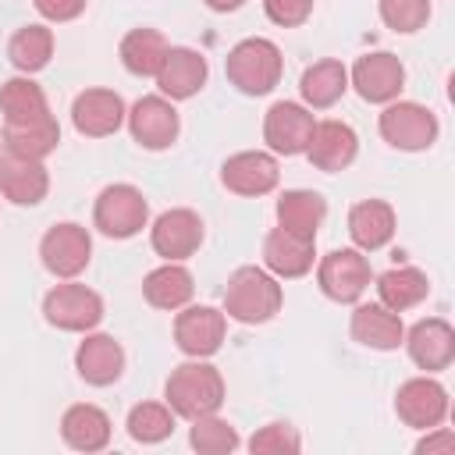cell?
<instances>
[{"mask_svg":"<svg viewBox=\"0 0 455 455\" xmlns=\"http://www.w3.org/2000/svg\"><path fill=\"white\" fill-rule=\"evenodd\" d=\"M167 405L174 416L181 419H199V416H210L220 409L224 402V377L217 366L203 363V359H188L181 366L171 370L167 377Z\"/></svg>","mask_w":455,"mask_h":455,"instance_id":"cell-1","label":"cell"},{"mask_svg":"<svg viewBox=\"0 0 455 455\" xmlns=\"http://www.w3.org/2000/svg\"><path fill=\"white\" fill-rule=\"evenodd\" d=\"M284 291L263 267H238L224 288V316L238 323H267L277 316Z\"/></svg>","mask_w":455,"mask_h":455,"instance_id":"cell-2","label":"cell"},{"mask_svg":"<svg viewBox=\"0 0 455 455\" xmlns=\"http://www.w3.org/2000/svg\"><path fill=\"white\" fill-rule=\"evenodd\" d=\"M228 78L238 92L245 96H263L270 92L277 82H281V71H284V60H281V50L270 43V39H242L231 46L228 53Z\"/></svg>","mask_w":455,"mask_h":455,"instance_id":"cell-3","label":"cell"},{"mask_svg":"<svg viewBox=\"0 0 455 455\" xmlns=\"http://www.w3.org/2000/svg\"><path fill=\"white\" fill-rule=\"evenodd\" d=\"M96 228L107 238H132L146 228L149 220V203L135 185H107L96 196V210H92Z\"/></svg>","mask_w":455,"mask_h":455,"instance_id":"cell-4","label":"cell"},{"mask_svg":"<svg viewBox=\"0 0 455 455\" xmlns=\"http://www.w3.org/2000/svg\"><path fill=\"white\" fill-rule=\"evenodd\" d=\"M380 135L384 142H391L395 149L405 153H419L427 146H434L437 139V117L434 110H427L423 103H409V100H391L380 114Z\"/></svg>","mask_w":455,"mask_h":455,"instance_id":"cell-5","label":"cell"},{"mask_svg":"<svg viewBox=\"0 0 455 455\" xmlns=\"http://www.w3.org/2000/svg\"><path fill=\"white\" fill-rule=\"evenodd\" d=\"M43 316L60 331H92L103 320V299L85 284H57L43 299Z\"/></svg>","mask_w":455,"mask_h":455,"instance_id":"cell-6","label":"cell"},{"mask_svg":"<svg viewBox=\"0 0 455 455\" xmlns=\"http://www.w3.org/2000/svg\"><path fill=\"white\" fill-rule=\"evenodd\" d=\"M370 277H373L370 259L359 249H334L316 267L320 291L334 302H355L370 288Z\"/></svg>","mask_w":455,"mask_h":455,"instance_id":"cell-7","label":"cell"},{"mask_svg":"<svg viewBox=\"0 0 455 455\" xmlns=\"http://www.w3.org/2000/svg\"><path fill=\"white\" fill-rule=\"evenodd\" d=\"M39 256H43V267L53 274V277H78L85 267H89V256H92V238L82 224H53L43 242H39Z\"/></svg>","mask_w":455,"mask_h":455,"instance_id":"cell-8","label":"cell"},{"mask_svg":"<svg viewBox=\"0 0 455 455\" xmlns=\"http://www.w3.org/2000/svg\"><path fill=\"white\" fill-rule=\"evenodd\" d=\"M149 242H153L156 256H164L167 263H181V259L199 252V245H203V220H199L196 210H185V206L167 210V213H160L153 220Z\"/></svg>","mask_w":455,"mask_h":455,"instance_id":"cell-9","label":"cell"},{"mask_svg":"<svg viewBox=\"0 0 455 455\" xmlns=\"http://www.w3.org/2000/svg\"><path fill=\"white\" fill-rule=\"evenodd\" d=\"M124 117H128L132 139L142 149H167L181 132V117L167 96H142Z\"/></svg>","mask_w":455,"mask_h":455,"instance_id":"cell-10","label":"cell"},{"mask_svg":"<svg viewBox=\"0 0 455 455\" xmlns=\"http://www.w3.org/2000/svg\"><path fill=\"white\" fill-rule=\"evenodd\" d=\"M228 331V316L213 306H181V313L174 316V345L192 355V359H206L220 348Z\"/></svg>","mask_w":455,"mask_h":455,"instance_id":"cell-11","label":"cell"},{"mask_svg":"<svg viewBox=\"0 0 455 455\" xmlns=\"http://www.w3.org/2000/svg\"><path fill=\"white\" fill-rule=\"evenodd\" d=\"M313 128H316V117L309 107L302 103H291V100H281L267 110L263 117V139L274 153H284V156H295V153H306L309 139H313Z\"/></svg>","mask_w":455,"mask_h":455,"instance_id":"cell-12","label":"cell"},{"mask_svg":"<svg viewBox=\"0 0 455 455\" xmlns=\"http://www.w3.org/2000/svg\"><path fill=\"white\" fill-rule=\"evenodd\" d=\"M395 412L405 427H416V430L441 427L444 416H448V391L434 377H412L398 387Z\"/></svg>","mask_w":455,"mask_h":455,"instance_id":"cell-13","label":"cell"},{"mask_svg":"<svg viewBox=\"0 0 455 455\" xmlns=\"http://www.w3.org/2000/svg\"><path fill=\"white\" fill-rule=\"evenodd\" d=\"M348 78L366 103H391V100H398V92L405 85V68L395 53L377 50V53L359 57Z\"/></svg>","mask_w":455,"mask_h":455,"instance_id":"cell-14","label":"cell"},{"mask_svg":"<svg viewBox=\"0 0 455 455\" xmlns=\"http://www.w3.org/2000/svg\"><path fill=\"white\" fill-rule=\"evenodd\" d=\"M277 178H281L277 160L263 149H242L228 156L220 167V181L235 196H267L270 188H277Z\"/></svg>","mask_w":455,"mask_h":455,"instance_id":"cell-15","label":"cell"},{"mask_svg":"<svg viewBox=\"0 0 455 455\" xmlns=\"http://www.w3.org/2000/svg\"><path fill=\"white\" fill-rule=\"evenodd\" d=\"M405 348H409V359L427 370V373H437V370H448L451 359H455V331L448 320L441 316H427L419 323H412V331L402 338Z\"/></svg>","mask_w":455,"mask_h":455,"instance_id":"cell-16","label":"cell"},{"mask_svg":"<svg viewBox=\"0 0 455 455\" xmlns=\"http://www.w3.org/2000/svg\"><path fill=\"white\" fill-rule=\"evenodd\" d=\"M124 100L114 89H85L75 96L71 121L89 139H107L124 124Z\"/></svg>","mask_w":455,"mask_h":455,"instance_id":"cell-17","label":"cell"},{"mask_svg":"<svg viewBox=\"0 0 455 455\" xmlns=\"http://www.w3.org/2000/svg\"><path fill=\"white\" fill-rule=\"evenodd\" d=\"M206 71L210 68H206V57L203 53H196L188 46H171L167 57H164V64H160V71L153 78L160 85V96H167V100H188V96H196L206 85Z\"/></svg>","mask_w":455,"mask_h":455,"instance_id":"cell-18","label":"cell"},{"mask_svg":"<svg viewBox=\"0 0 455 455\" xmlns=\"http://www.w3.org/2000/svg\"><path fill=\"white\" fill-rule=\"evenodd\" d=\"M50 192V174L43 160H25L14 153L0 156V196L11 199L14 206H36Z\"/></svg>","mask_w":455,"mask_h":455,"instance_id":"cell-19","label":"cell"},{"mask_svg":"<svg viewBox=\"0 0 455 455\" xmlns=\"http://www.w3.org/2000/svg\"><path fill=\"white\" fill-rule=\"evenodd\" d=\"M316 259V238H302L295 231H284L281 224L263 242V263L274 277H302L313 270Z\"/></svg>","mask_w":455,"mask_h":455,"instance_id":"cell-20","label":"cell"},{"mask_svg":"<svg viewBox=\"0 0 455 455\" xmlns=\"http://www.w3.org/2000/svg\"><path fill=\"white\" fill-rule=\"evenodd\" d=\"M355 149H359V139L345 121H316L313 139L306 146V156L316 171L334 174V171H345L355 160Z\"/></svg>","mask_w":455,"mask_h":455,"instance_id":"cell-21","label":"cell"},{"mask_svg":"<svg viewBox=\"0 0 455 455\" xmlns=\"http://www.w3.org/2000/svg\"><path fill=\"white\" fill-rule=\"evenodd\" d=\"M352 338L366 348H377V352H391L402 345L405 338V327H402V316L395 309H387L384 302H363L352 309V323H348Z\"/></svg>","mask_w":455,"mask_h":455,"instance_id":"cell-22","label":"cell"},{"mask_svg":"<svg viewBox=\"0 0 455 455\" xmlns=\"http://www.w3.org/2000/svg\"><path fill=\"white\" fill-rule=\"evenodd\" d=\"M75 370L85 384L107 387L124 373V348L110 334H85L75 352Z\"/></svg>","mask_w":455,"mask_h":455,"instance_id":"cell-23","label":"cell"},{"mask_svg":"<svg viewBox=\"0 0 455 455\" xmlns=\"http://www.w3.org/2000/svg\"><path fill=\"white\" fill-rule=\"evenodd\" d=\"M60 437L75 451H103L110 444V416L100 405L78 402L60 416Z\"/></svg>","mask_w":455,"mask_h":455,"instance_id":"cell-24","label":"cell"},{"mask_svg":"<svg viewBox=\"0 0 455 455\" xmlns=\"http://www.w3.org/2000/svg\"><path fill=\"white\" fill-rule=\"evenodd\" d=\"M348 235L363 252H373L395 235V210L384 199H363L348 210Z\"/></svg>","mask_w":455,"mask_h":455,"instance_id":"cell-25","label":"cell"},{"mask_svg":"<svg viewBox=\"0 0 455 455\" xmlns=\"http://www.w3.org/2000/svg\"><path fill=\"white\" fill-rule=\"evenodd\" d=\"M323 217H327V203L313 188H288L277 199V224L302 238H316V228L323 224Z\"/></svg>","mask_w":455,"mask_h":455,"instance_id":"cell-26","label":"cell"},{"mask_svg":"<svg viewBox=\"0 0 455 455\" xmlns=\"http://www.w3.org/2000/svg\"><path fill=\"white\" fill-rule=\"evenodd\" d=\"M60 142V124L53 114L32 121V124H4V149L25 160H43L57 149Z\"/></svg>","mask_w":455,"mask_h":455,"instance_id":"cell-27","label":"cell"},{"mask_svg":"<svg viewBox=\"0 0 455 455\" xmlns=\"http://www.w3.org/2000/svg\"><path fill=\"white\" fill-rule=\"evenodd\" d=\"M0 114H4V124H32V121L50 114L46 92L28 75L7 78L0 85Z\"/></svg>","mask_w":455,"mask_h":455,"instance_id":"cell-28","label":"cell"},{"mask_svg":"<svg viewBox=\"0 0 455 455\" xmlns=\"http://www.w3.org/2000/svg\"><path fill=\"white\" fill-rule=\"evenodd\" d=\"M192 291H196L192 274L181 263H164V267L149 270L142 281V295L156 309H181V306H188Z\"/></svg>","mask_w":455,"mask_h":455,"instance_id":"cell-29","label":"cell"},{"mask_svg":"<svg viewBox=\"0 0 455 455\" xmlns=\"http://www.w3.org/2000/svg\"><path fill=\"white\" fill-rule=\"evenodd\" d=\"M299 89H302L306 107H313V110L334 107L348 89V68L341 60H316L313 68L302 71Z\"/></svg>","mask_w":455,"mask_h":455,"instance_id":"cell-30","label":"cell"},{"mask_svg":"<svg viewBox=\"0 0 455 455\" xmlns=\"http://www.w3.org/2000/svg\"><path fill=\"white\" fill-rule=\"evenodd\" d=\"M377 295L387 309L402 313V309H412L419 306L427 295H430V281L419 267H395L387 274L377 277Z\"/></svg>","mask_w":455,"mask_h":455,"instance_id":"cell-31","label":"cell"},{"mask_svg":"<svg viewBox=\"0 0 455 455\" xmlns=\"http://www.w3.org/2000/svg\"><path fill=\"white\" fill-rule=\"evenodd\" d=\"M167 39L156 32V28H132L124 39H121V64L139 75V78H149L160 71L164 57H167Z\"/></svg>","mask_w":455,"mask_h":455,"instance_id":"cell-32","label":"cell"},{"mask_svg":"<svg viewBox=\"0 0 455 455\" xmlns=\"http://www.w3.org/2000/svg\"><path fill=\"white\" fill-rule=\"evenodd\" d=\"M7 57H11V64L21 75H32V71L46 68L50 57H53V32L46 25H25V28H18L11 36V43H7Z\"/></svg>","mask_w":455,"mask_h":455,"instance_id":"cell-33","label":"cell"},{"mask_svg":"<svg viewBox=\"0 0 455 455\" xmlns=\"http://www.w3.org/2000/svg\"><path fill=\"white\" fill-rule=\"evenodd\" d=\"M128 434L139 444H160L174 434V412L160 402H142L128 412Z\"/></svg>","mask_w":455,"mask_h":455,"instance_id":"cell-34","label":"cell"},{"mask_svg":"<svg viewBox=\"0 0 455 455\" xmlns=\"http://www.w3.org/2000/svg\"><path fill=\"white\" fill-rule=\"evenodd\" d=\"M188 444L199 451V455H228L238 448V434L228 419H220L217 412L210 416H199L192 419V430H188Z\"/></svg>","mask_w":455,"mask_h":455,"instance_id":"cell-35","label":"cell"},{"mask_svg":"<svg viewBox=\"0 0 455 455\" xmlns=\"http://www.w3.org/2000/svg\"><path fill=\"white\" fill-rule=\"evenodd\" d=\"M430 18V0H380V21L391 32H419Z\"/></svg>","mask_w":455,"mask_h":455,"instance_id":"cell-36","label":"cell"},{"mask_svg":"<svg viewBox=\"0 0 455 455\" xmlns=\"http://www.w3.org/2000/svg\"><path fill=\"white\" fill-rule=\"evenodd\" d=\"M249 448H252V451L284 455V451H299L302 441H299V434H295L291 423H267V427H259V430L249 437Z\"/></svg>","mask_w":455,"mask_h":455,"instance_id":"cell-37","label":"cell"},{"mask_svg":"<svg viewBox=\"0 0 455 455\" xmlns=\"http://www.w3.org/2000/svg\"><path fill=\"white\" fill-rule=\"evenodd\" d=\"M267 18L281 28H295L313 14V0H263Z\"/></svg>","mask_w":455,"mask_h":455,"instance_id":"cell-38","label":"cell"},{"mask_svg":"<svg viewBox=\"0 0 455 455\" xmlns=\"http://www.w3.org/2000/svg\"><path fill=\"white\" fill-rule=\"evenodd\" d=\"M32 4L46 21H75L89 0H32Z\"/></svg>","mask_w":455,"mask_h":455,"instance_id":"cell-39","label":"cell"},{"mask_svg":"<svg viewBox=\"0 0 455 455\" xmlns=\"http://www.w3.org/2000/svg\"><path fill=\"white\" fill-rule=\"evenodd\" d=\"M419 455H434V451H455V434L448 427H430L427 437L416 444Z\"/></svg>","mask_w":455,"mask_h":455,"instance_id":"cell-40","label":"cell"},{"mask_svg":"<svg viewBox=\"0 0 455 455\" xmlns=\"http://www.w3.org/2000/svg\"><path fill=\"white\" fill-rule=\"evenodd\" d=\"M245 0H206V7L210 11H238Z\"/></svg>","mask_w":455,"mask_h":455,"instance_id":"cell-41","label":"cell"},{"mask_svg":"<svg viewBox=\"0 0 455 455\" xmlns=\"http://www.w3.org/2000/svg\"><path fill=\"white\" fill-rule=\"evenodd\" d=\"M0 142H4V139H0Z\"/></svg>","mask_w":455,"mask_h":455,"instance_id":"cell-42","label":"cell"}]
</instances>
